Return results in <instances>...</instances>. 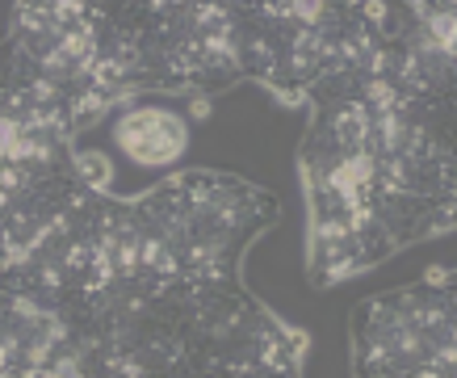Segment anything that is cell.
<instances>
[{
	"label": "cell",
	"instance_id": "obj_7",
	"mask_svg": "<svg viewBox=\"0 0 457 378\" xmlns=\"http://www.w3.org/2000/svg\"><path fill=\"white\" fill-rule=\"evenodd\" d=\"M71 353L63 311L34 294L0 286V378H26L51 370Z\"/></svg>",
	"mask_w": 457,
	"mask_h": 378
},
{
	"label": "cell",
	"instance_id": "obj_1",
	"mask_svg": "<svg viewBox=\"0 0 457 378\" xmlns=\"http://www.w3.org/2000/svg\"><path fill=\"white\" fill-rule=\"evenodd\" d=\"M306 273L332 286L453 227V97L370 80L311 105L298 147Z\"/></svg>",
	"mask_w": 457,
	"mask_h": 378
},
{
	"label": "cell",
	"instance_id": "obj_5",
	"mask_svg": "<svg viewBox=\"0 0 457 378\" xmlns=\"http://www.w3.org/2000/svg\"><path fill=\"white\" fill-rule=\"evenodd\" d=\"M139 93L202 97L244 80L236 4H122Z\"/></svg>",
	"mask_w": 457,
	"mask_h": 378
},
{
	"label": "cell",
	"instance_id": "obj_4",
	"mask_svg": "<svg viewBox=\"0 0 457 378\" xmlns=\"http://www.w3.org/2000/svg\"><path fill=\"white\" fill-rule=\"evenodd\" d=\"M88 197L71 135L0 110V273L34 256Z\"/></svg>",
	"mask_w": 457,
	"mask_h": 378
},
{
	"label": "cell",
	"instance_id": "obj_3",
	"mask_svg": "<svg viewBox=\"0 0 457 378\" xmlns=\"http://www.w3.org/2000/svg\"><path fill=\"white\" fill-rule=\"evenodd\" d=\"M206 113L210 101L172 93H135L113 101L71 139L76 172L93 194L130 202L177 177L194 143V126Z\"/></svg>",
	"mask_w": 457,
	"mask_h": 378
},
{
	"label": "cell",
	"instance_id": "obj_6",
	"mask_svg": "<svg viewBox=\"0 0 457 378\" xmlns=\"http://www.w3.org/2000/svg\"><path fill=\"white\" fill-rule=\"evenodd\" d=\"M457 298L453 269H428L424 281L386 290L353 311L357 378H453Z\"/></svg>",
	"mask_w": 457,
	"mask_h": 378
},
{
	"label": "cell",
	"instance_id": "obj_2",
	"mask_svg": "<svg viewBox=\"0 0 457 378\" xmlns=\"http://www.w3.org/2000/svg\"><path fill=\"white\" fill-rule=\"evenodd\" d=\"M236 17L244 80L311 110L374 76L386 4H236Z\"/></svg>",
	"mask_w": 457,
	"mask_h": 378
}]
</instances>
